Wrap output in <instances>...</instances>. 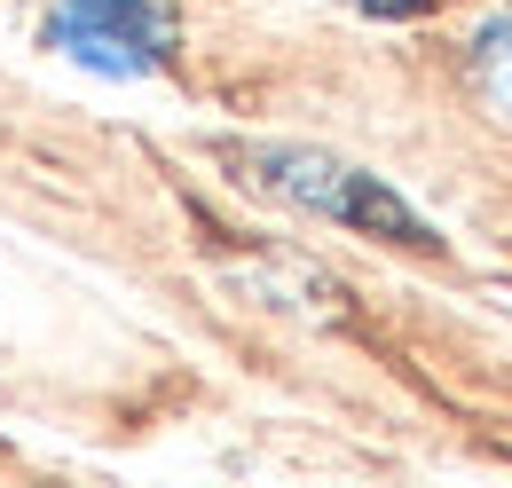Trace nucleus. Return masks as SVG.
<instances>
[{"mask_svg":"<svg viewBox=\"0 0 512 488\" xmlns=\"http://www.w3.org/2000/svg\"><path fill=\"white\" fill-rule=\"evenodd\" d=\"M481 71H489V79H512V16L481 32Z\"/></svg>","mask_w":512,"mask_h":488,"instance_id":"nucleus-3","label":"nucleus"},{"mask_svg":"<svg viewBox=\"0 0 512 488\" xmlns=\"http://www.w3.org/2000/svg\"><path fill=\"white\" fill-rule=\"evenodd\" d=\"M363 8H371V16H418L426 0H363Z\"/></svg>","mask_w":512,"mask_h":488,"instance_id":"nucleus-4","label":"nucleus"},{"mask_svg":"<svg viewBox=\"0 0 512 488\" xmlns=\"http://www.w3.org/2000/svg\"><path fill=\"white\" fill-rule=\"evenodd\" d=\"M245 166H253L260 189H276V197H292V205H308V213H331V221L371 229V237H386V244H434V229H426L379 174H363V166H347V158H331V150H245Z\"/></svg>","mask_w":512,"mask_h":488,"instance_id":"nucleus-1","label":"nucleus"},{"mask_svg":"<svg viewBox=\"0 0 512 488\" xmlns=\"http://www.w3.org/2000/svg\"><path fill=\"white\" fill-rule=\"evenodd\" d=\"M48 40L71 63H95L111 79H142L174 63V8L166 0H64L48 16Z\"/></svg>","mask_w":512,"mask_h":488,"instance_id":"nucleus-2","label":"nucleus"}]
</instances>
